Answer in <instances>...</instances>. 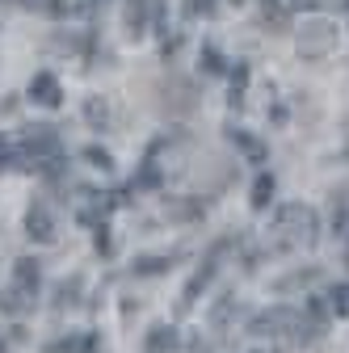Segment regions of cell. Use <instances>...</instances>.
<instances>
[{"label":"cell","instance_id":"obj_1","mask_svg":"<svg viewBox=\"0 0 349 353\" xmlns=\"http://www.w3.org/2000/svg\"><path fill=\"white\" fill-rule=\"evenodd\" d=\"M312 244H316V210L303 206V202L278 206L270 236H266V248L270 252H290V248H312Z\"/></svg>","mask_w":349,"mask_h":353},{"label":"cell","instance_id":"obj_2","mask_svg":"<svg viewBox=\"0 0 349 353\" xmlns=\"http://www.w3.org/2000/svg\"><path fill=\"white\" fill-rule=\"evenodd\" d=\"M252 336H286V332H303V316L295 307H274V312H261L248 328Z\"/></svg>","mask_w":349,"mask_h":353},{"label":"cell","instance_id":"obj_3","mask_svg":"<svg viewBox=\"0 0 349 353\" xmlns=\"http://www.w3.org/2000/svg\"><path fill=\"white\" fill-rule=\"evenodd\" d=\"M332 42H337V30L328 21H312V26H303V34H299V55H328Z\"/></svg>","mask_w":349,"mask_h":353},{"label":"cell","instance_id":"obj_4","mask_svg":"<svg viewBox=\"0 0 349 353\" xmlns=\"http://www.w3.org/2000/svg\"><path fill=\"white\" fill-rule=\"evenodd\" d=\"M21 152H26L30 160H55V152H59L55 126H34L30 135H26V143H21Z\"/></svg>","mask_w":349,"mask_h":353},{"label":"cell","instance_id":"obj_5","mask_svg":"<svg viewBox=\"0 0 349 353\" xmlns=\"http://www.w3.org/2000/svg\"><path fill=\"white\" fill-rule=\"evenodd\" d=\"M223 252H228V244H215V248H210V256L202 261V270L190 278V286H186V294H181V312H190V307H194V299H198V290H202V286L215 278V265H219V256H223Z\"/></svg>","mask_w":349,"mask_h":353},{"label":"cell","instance_id":"obj_6","mask_svg":"<svg viewBox=\"0 0 349 353\" xmlns=\"http://www.w3.org/2000/svg\"><path fill=\"white\" fill-rule=\"evenodd\" d=\"M34 294H38V290L9 282L5 290H0V312H5V316H13V320H21L26 312H34Z\"/></svg>","mask_w":349,"mask_h":353},{"label":"cell","instance_id":"obj_7","mask_svg":"<svg viewBox=\"0 0 349 353\" xmlns=\"http://www.w3.org/2000/svg\"><path fill=\"white\" fill-rule=\"evenodd\" d=\"M26 236H30V240H38V244H51V240H55L51 210L42 206V202H34V206H30V214H26Z\"/></svg>","mask_w":349,"mask_h":353},{"label":"cell","instance_id":"obj_8","mask_svg":"<svg viewBox=\"0 0 349 353\" xmlns=\"http://www.w3.org/2000/svg\"><path fill=\"white\" fill-rule=\"evenodd\" d=\"M30 97H34L38 105H47V110H55V105L63 101V88H59V80H55L51 72H38V76L30 80Z\"/></svg>","mask_w":349,"mask_h":353},{"label":"cell","instance_id":"obj_9","mask_svg":"<svg viewBox=\"0 0 349 353\" xmlns=\"http://www.w3.org/2000/svg\"><path fill=\"white\" fill-rule=\"evenodd\" d=\"M172 349H177V328L156 324L152 336H148V353H172Z\"/></svg>","mask_w":349,"mask_h":353},{"label":"cell","instance_id":"obj_10","mask_svg":"<svg viewBox=\"0 0 349 353\" xmlns=\"http://www.w3.org/2000/svg\"><path fill=\"white\" fill-rule=\"evenodd\" d=\"M38 278H42V270H38V261H34V256H21V261L13 265V282H17V286L38 290Z\"/></svg>","mask_w":349,"mask_h":353},{"label":"cell","instance_id":"obj_11","mask_svg":"<svg viewBox=\"0 0 349 353\" xmlns=\"http://www.w3.org/2000/svg\"><path fill=\"white\" fill-rule=\"evenodd\" d=\"M270 198H274V176H270V172H261L257 181H252V210H266Z\"/></svg>","mask_w":349,"mask_h":353},{"label":"cell","instance_id":"obj_12","mask_svg":"<svg viewBox=\"0 0 349 353\" xmlns=\"http://www.w3.org/2000/svg\"><path fill=\"white\" fill-rule=\"evenodd\" d=\"M93 349H97L93 336H80V341H55L47 353H93Z\"/></svg>","mask_w":349,"mask_h":353},{"label":"cell","instance_id":"obj_13","mask_svg":"<svg viewBox=\"0 0 349 353\" xmlns=\"http://www.w3.org/2000/svg\"><path fill=\"white\" fill-rule=\"evenodd\" d=\"M84 118H89L97 130H106V122H110V105H106L101 97H89V105H84Z\"/></svg>","mask_w":349,"mask_h":353},{"label":"cell","instance_id":"obj_14","mask_svg":"<svg viewBox=\"0 0 349 353\" xmlns=\"http://www.w3.org/2000/svg\"><path fill=\"white\" fill-rule=\"evenodd\" d=\"M328 312H332V316H349V282L332 286V294H328Z\"/></svg>","mask_w":349,"mask_h":353},{"label":"cell","instance_id":"obj_15","mask_svg":"<svg viewBox=\"0 0 349 353\" xmlns=\"http://www.w3.org/2000/svg\"><path fill=\"white\" fill-rule=\"evenodd\" d=\"M261 17H266L274 30H286V9L278 5V0H261Z\"/></svg>","mask_w":349,"mask_h":353},{"label":"cell","instance_id":"obj_16","mask_svg":"<svg viewBox=\"0 0 349 353\" xmlns=\"http://www.w3.org/2000/svg\"><path fill=\"white\" fill-rule=\"evenodd\" d=\"M232 143H240V148H244V152H248L252 160H266V148H261V143H257L252 135H244V130H232Z\"/></svg>","mask_w":349,"mask_h":353},{"label":"cell","instance_id":"obj_17","mask_svg":"<svg viewBox=\"0 0 349 353\" xmlns=\"http://www.w3.org/2000/svg\"><path fill=\"white\" fill-rule=\"evenodd\" d=\"M168 261L172 256H143V261H135V274H160V270H168Z\"/></svg>","mask_w":349,"mask_h":353},{"label":"cell","instance_id":"obj_18","mask_svg":"<svg viewBox=\"0 0 349 353\" xmlns=\"http://www.w3.org/2000/svg\"><path fill=\"white\" fill-rule=\"evenodd\" d=\"M244 84H248V68L240 63V68H236V76H232V105H240V101H244Z\"/></svg>","mask_w":349,"mask_h":353},{"label":"cell","instance_id":"obj_19","mask_svg":"<svg viewBox=\"0 0 349 353\" xmlns=\"http://www.w3.org/2000/svg\"><path fill=\"white\" fill-rule=\"evenodd\" d=\"M84 160H89L93 168H101V172H110V168H114L110 152H101V148H84Z\"/></svg>","mask_w":349,"mask_h":353},{"label":"cell","instance_id":"obj_20","mask_svg":"<svg viewBox=\"0 0 349 353\" xmlns=\"http://www.w3.org/2000/svg\"><path fill=\"white\" fill-rule=\"evenodd\" d=\"M152 185H160V168H156V164H148V168L135 176V190H152Z\"/></svg>","mask_w":349,"mask_h":353},{"label":"cell","instance_id":"obj_21","mask_svg":"<svg viewBox=\"0 0 349 353\" xmlns=\"http://www.w3.org/2000/svg\"><path fill=\"white\" fill-rule=\"evenodd\" d=\"M308 316H312L316 324H324V320H328V303H320V299H308Z\"/></svg>","mask_w":349,"mask_h":353},{"label":"cell","instance_id":"obj_22","mask_svg":"<svg viewBox=\"0 0 349 353\" xmlns=\"http://www.w3.org/2000/svg\"><path fill=\"white\" fill-rule=\"evenodd\" d=\"M332 228H337V236H349V206L332 210Z\"/></svg>","mask_w":349,"mask_h":353},{"label":"cell","instance_id":"obj_23","mask_svg":"<svg viewBox=\"0 0 349 353\" xmlns=\"http://www.w3.org/2000/svg\"><path fill=\"white\" fill-rule=\"evenodd\" d=\"M76 290H80V278L63 282V286H59V307H63V303H76Z\"/></svg>","mask_w":349,"mask_h":353},{"label":"cell","instance_id":"obj_24","mask_svg":"<svg viewBox=\"0 0 349 353\" xmlns=\"http://www.w3.org/2000/svg\"><path fill=\"white\" fill-rule=\"evenodd\" d=\"M202 63H206V72H223V59H219V51H215V47L202 51Z\"/></svg>","mask_w":349,"mask_h":353},{"label":"cell","instance_id":"obj_25","mask_svg":"<svg viewBox=\"0 0 349 353\" xmlns=\"http://www.w3.org/2000/svg\"><path fill=\"white\" fill-rule=\"evenodd\" d=\"M215 9V0H190V17H198V13H210Z\"/></svg>","mask_w":349,"mask_h":353},{"label":"cell","instance_id":"obj_26","mask_svg":"<svg viewBox=\"0 0 349 353\" xmlns=\"http://www.w3.org/2000/svg\"><path fill=\"white\" fill-rule=\"evenodd\" d=\"M97 252H110V236H106V228L97 232Z\"/></svg>","mask_w":349,"mask_h":353},{"label":"cell","instance_id":"obj_27","mask_svg":"<svg viewBox=\"0 0 349 353\" xmlns=\"http://www.w3.org/2000/svg\"><path fill=\"white\" fill-rule=\"evenodd\" d=\"M341 9H345V21H349V0H345V5H341Z\"/></svg>","mask_w":349,"mask_h":353},{"label":"cell","instance_id":"obj_28","mask_svg":"<svg viewBox=\"0 0 349 353\" xmlns=\"http://www.w3.org/2000/svg\"><path fill=\"white\" fill-rule=\"evenodd\" d=\"M0 160H5V139H0Z\"/></svg>","mask_w":349,"mask_h":353},{"label":"cell","instance_id":"obj_29","mask_svg":"<svg viewBox=\"0 0 349 353\" xmlns=\"http://www.w3.org/2000/svg\"><path fill=\"white\" fill-rule=\"evenodd\" d=\"M30 5H34V0H30Z\"/></svg>","mask_w":349,"mask_h":353},{"label":"cell","instance_id":"obj_30","mask_svg":"<svg viewBox=\"0 0 349 353\" xmlns=\"http://www.w3.org/2000/svg\"><path fill=\"white\" fill-rule=\"evenodd\" d=\"M0 353H5V349H0Z\"/></svg>","mask_w":349,"mask_h":353}]
</instances>
